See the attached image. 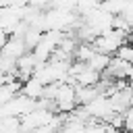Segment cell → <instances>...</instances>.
Returning <instances> with one entry per match:
<instances>
[{"mask_svg": "<svg viewBox=\"0 0 133 133\" xmlns=\"http://www.w3.org/2000/svg\"><path fill=\"white\" fill-rule=\"evenodd\" d=\"M127 44V35L125 33H121V31H116V29H110V31H106V33H102V35H98L96 39H94V50L96 52H100V54H106V56H116V52H118V48L121 46H125Z\"/></svg>", "mask_w": 133, "mask_h": 133, "instance_id": "obj_1", "label": "cell"}, {"mask_svg": "<svg viewBox=\"0 0 133 133\" xmlns=\"http://www.w3.org/2000/svg\"><path fill=\"white\" fill-rule=\"evenodd\" d=\"M54 106H56V112L58 114H71L79 104H77V94H75V87L69 85V83H58L56 87V94H54Z\"/></svg>", "mask_w": 133, "mask_h": 133, "instance_id": "obj_2", "label": "cell"}, {"mask_svg": "<svg viewBox=\"0 0 133 133\" xmlns=\"http://www.w3.org/2000/svg\"><path fill=\"white\" fill-rule=\"evenodd\" d=\"M83 108H85V110H87V114H89L94 121H98V123H108V121H110V116H112V114H116V112L112 110L110 98H106V96L96 98L91 104H87V106H83Z\"/></svg>", "mask_w": 133, "mask_h": 133, "instance_id": "obj_3", "label": "cell"}, {"mask_svg": "<svg viewBox=\"0 0 133 133\" xmlns=\"http://www.w3.org/2000/svg\"><path fill=\"white\" fill-rule=\"evenodd\" d=\"M91 29H94V33L96 35H102V33H106V31H110L112 27H114V17L112 15H108L106 10H102V8H98V10H94L87 19H83Z\"/></svg>", "mask_w": 133, "mask_h": 133, "instance_id": "obj_4", "label": "cell"}, {"mask_svg": "<svg viewBox=\"0 0 133 133\" xmlns=\"http://www.w3.org/2000/svg\"><path fill=\"white\" fill-rule=\"evenodd\" d=\"M29 50H27V46H25V42H23V37H8V42H6V46L2 48V52H0V56H4V58H8V60H19L23 54H27Z\"/></svg>", "mask_w": 133, "mask_h": 133, "instance_id": "obj_5", "label": "cell"}, {"mask_svg": "<svg viewBox=\"0 0 133 133\" xmlns=\"http://www.w3.org/2000/svg\"><path fill=\"white\" fill-rule=\"evenodd\" d=\"M129 69H131V64H129V62H125V60H121V58L112 56V62H110V66L106 69V73H104L102 77H106V79H112V81L127 79V75H129Z\"/></svg>", "mask_w": 133, "mask_h": 133, "instance_id": "obj_6", "label": "cell"}, {"mask_svg": "<svg viewBox=\"0 0 133 133\" xmlns=\"http://www.w3.org/2000/svg\"><path fill=\"white\" fill-rule=\"evenodd\" d=\"M21 94H23V96H27L29 100L37 102V100H42V98H44V94H46V85H42L37 79H29L27 83H23V85H21Z\"/></svg>", "mask_w": 133, "mask_h": 133, "instance_id": "obj_7", "label": "cell"}, {"mask_svg": "<svg viewBox=\"0 0 133 133\" xmlns=\"http://www.w3.org/2000/svg\"><path fill=\"white\" fill-rule=\"evenodd\" d=\"M75 94H77V104H79V106H87V104H91L96 98L102 96L100 89H98V85H96V87H75Z\"/></svg>", "mask_w": 133, "mask_h": 133, "instance_id": "obj_8", "label": "cell"}, {"mask_svg": "<svg viewBox=\"0 0 133 133\" xmlns=\"http://www.w3.org/2000/svg\"><path fill=\"white\" fill-rule=\"evenodd\" d=\"M75 81H77V87H96V85L102 81V75L87 66V69H85V71H83Z\"/></svg>", "mask_w": 133, "mask_h": 133, "instance_id": "obj_9", "label": "cell"}, {"mask_svg": "<svg viewBox=\"0 0 133 133\" xmlns=\"http://www.w3.org/2000/svg\"><path fill=\"white\" fill-rule=\"evenodd\" d=\"M110 62H112V56H106V54H100V52H96V54L91 56V60L87 62V66H89V69H94L96 73L104 75V73H106V69L110 66Z\"/></svg>", "mask_w": 133, "mask_h": 133, "instance_id": "obj_10", "label": "cell"}, {"mask_svg": "<svg viewBox=\"0 0 133 133\" xmlns=\"http://www.w3.org/2000/svg\"><path fill=\"white\" fill-rule=\"evenodd\" d=\"M96 54V50H94V46L91 44H79V48H77V52H75V60L77 62H89L91 60V56Z\"/></svg>", "mask_w": 133, "mask_h": 133, "instance_id": "obj_11", "label": "cell"}, {"mask_svg": "<svg viewBox=\"0 0 133 133\" xmlns=\"http://www.w3.org/2000/svg\"><path fill=\"white\" fill-rule=\"evenodd\" d=\"M116 58H121V60H125V62H129V64H133V44H125V46H121L118 48V52H116Z\"/></svg>", "mask_w": 133, "mask_h": 133, "instance_id": "obj_12", "label": "cell"}, {"mask_svg": "<svg viewBox=\"0 0 133 133\" xmlns=\"http://www.w3.org/2000/svg\"><path fill=\"white\" fill-rule=\"evenodd\" d=\"M125 131L127 133H133V108H129L125 112Z\"/></svg>", "mask_w": 133, "mask_h": 133, "instance_id": "obj_13", "label": "cell"}, {"mask_svg": "<svg viewBox=\"0 0 133 133\" xmlns=\"http://www.w3.org/2000/svg\"><path fill=\"white\" fill-rule=\"evenodd\" d=\"M8 37H10V35H8V33L4 31V29H0V52H2V48L6 46V42H8Z\"/></svg>", "mask_w": 133, "mask_h": 133, "instance_id": "obj_14", "label": "cell"}, {"mask_svg": "<svg viewBox=\"0 0 133 133\" xmlns=\"http://www.w3.org/2000/svg\"><path fill=\"white\" fill-rule=\"evenodd\" d=\"M33 133H60V131H56L52 125H48V127H42V129H35Z\"/></svg>", "mask_w": 133, "mask_h": 133, "instance_id": "obj_15", "label": "cell"}, {"mask_svg": "<svg viewBox=\"0 0 133 133\" xmlns=\"http://www.w3.org/2000/svg\"><path fill=\"white\" fill-rule=\"evenodd\" d=\"M127 81L131 83V87H133V64H131V69H129V75H127Z\"/></svg>", "mask_w": 133, "mask_h": 133, "instance_id": "obj_16", "label": "cell"}, {"mask_svg": "<svg viewBox=\"0 0 133 133\" xmlns=\"http://www.w3.org/2000/svg\"><path fill=\"white\" fill-rule=\"evenodd\" d=\"M21 133H25V131H21Z\"/></svg>", "mask_w": 133, "mask_h": 133, "instance_id": "obj_17", "label": "cell"}]
</instances>
